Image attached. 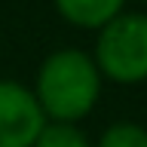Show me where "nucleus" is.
I'll return each instance as SVG.
<instances>
[{
  "label": "nucleus",
  "instance_id": "obj_7",
  "mask_svg": "<svg viewBox=\"0 0 147 147\" xmlns=\"http://www.w3.org/2000/svg\"><path fill=\"white\" fill-rule=\"evenodd\" d=\"M141 3H147V0H141Z\"/></svg>",
  "mask_w": 147,
  "mask_h": 147
},
{
  "label": "nucleus",
  "instance_id": "obj_3",
  "mask_svg": "<svg viewBox=\"0 0 147 147\" xmlns=\"http://www.w3.org/2000/svg\"><path fill=\"white\" fill-rule=\"evenodd\" d=\"M46 117L31 86L12 77H0V147H34Z\"/></svg>",
  "mask_w": 147,
  "mask_h": 147
},
{
  "label": "nucleus",
  "instance_id": "obj_2",
  "mask_svg": "<svg viewBox=\"0 0 147 147\" xmlns=\"http://www.w3.org/2000/svg\"><path fill=\"white\" fill-rule=\"evenodd\" d=\"M92 58L101 77L119 86L147 83V12L126 9L95 34Z\"/></svg>",
  "mask_w": 147,
  "mask_h": 147
},
{
  "label": "nucleus",
  "instance_id": "obj_6",
  "mask_svg": "<svg viewBox=\"0 0 147 147\" xmlns=\"http://www.w3.org/2000/svg\"><path fill=\"white\" fill-rule=\"evenodd\" d=\"M34 147H92V138L77 123H46Z\"/></svg>",
  "mask_w": 147,
  "mask_h": 147
},
{
  "label": "nucleus",
  "instance_id": "obj_1",
  "mask_svg": "<svg viewBox=\"0 0 147 147\" xmlns=\"http://www.w3.org/2000/svg\"><path fill=\"white\" fill-rule=\"evenodd\" d=\"M31 92L43 110L46 123L80 126V119H86L98 107L101 92H104V77L95 67L92 52L77 49V46H61L40 61Z\"/></svg>",
  "mask_w": 147,
  "mask_h": 147
},
{
  "label": "nucleus",
  "instance_id": "obj_5",
  "mask_svg": "<svg viewBox=\"0 0 147 147\" xmlns=\"http://www.w3.org/2000/svg\"><path fill=\"white\" fill-rule=\"evenodd\" d=\"M92 147H147V126L135 119H117L98 135V141H92Z\"/></svg>",
  "mask_w": 147,
  "mask_h": 147
},
{
  "label": "nucleus",
  "instance_id": "obj_4",
  "mask_svg": "<svg viewBox=\"0 0 147 147\" xmlns=\"http://www.w3.org/2000/svg\"><path fill=\"white\" fill-rule=\"evenodd\" d=\"M52 6L71 28L98 34L119 12H126V0H52Z\"/></svg>",
  "mask_w": 147,
  "mask_h": 147
}]
</instances>
